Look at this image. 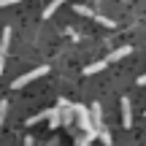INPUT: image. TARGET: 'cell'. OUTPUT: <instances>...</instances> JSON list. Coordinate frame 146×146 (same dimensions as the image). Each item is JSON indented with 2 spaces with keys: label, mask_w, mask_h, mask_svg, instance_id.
Segmentation results:
<instances>
[{
  "label": "cell",
  "mask_w": 146,
  "mask_h": 146,
  "mask_svg": "<svg viewBox=\"0 0 146 146\" xmlns=\"http://www.w3.org/2000/svg\"><path fill=\"white\" fill-rule=\"evenodd\" d=\"M73 11H76L78 16H87V19H95V11L89 8V5H76V8H73Z\"/></svg>",
  "instance_id": "obj_9"
},
{
  "label": "cell",
  "mask_w": 146,
  "mask_h": 146,
  "mask_svg": "<svg viewBox=\"0 0 146 146\" xmlns=\"http://www.w3.org/2000/svg\"><path fill=\"white\" fill-rule=\"evenodd\" d=\"M130 52H133V46H119V49H114V52H111L106 60H108V65H111V62H116V60H125Z\"/></svg>",
  "instance_id": "obj_4"
},
{
  "label": "cell",
  "mask_w": 146,
  "mask_h": 146,
  "mask_svg": "<svg viewBox=\"0 0 146 146\" xmlns=\"http://www.w3.org/2000/svg\"><path fill=\"white\" fill-rule=\"evenodd\" d=\"M119 106H122V125H125V130H130L133 127V103H130V98H122L119 100Z\"/></svg>",
  "instance_id": "obj_2"
},
{
  "label": "cell",
  "mask_w": 146,
  "mask_h": 146,
  "mask_svg": "<svg viewBox=\"0 0 146 146\" xmlns=\"http://www.w3.org/2000/svg\"><path fill=\"white\" fill-rule=\"evenodd\" d=\"M98 138H100V141H103L106 146H111V133H108V127H100V130H98Z\"/></svg>",
  "instance_id": "obj_10"
},
{
  "label": "cell",
  "mask_w": 146,
  "mask_h": 146,
  "mask_svg": "<svg viewBox=\"0 0 146 146\" xmlns=\"http://www.w3.org/2000/svg\"><path fill=\"white\" fill-rule=\"evenodd\" d=\"M89 116H92V127L100 130V127H103V106H100V103L89 106Z\"/></svg>",
  "instance_id": "obj_3"
},
{
  "label": "cell",
  "mask_w": 146,
  "mask_h": 146,
  "mask_svg": "<svg viewBox=\"0 0 146 146\" xmlns=\"http://www.w3.org/2000/svg\"><path fill=\"white\" fill-rule=\"evenodd\" d=\"M106 68H108V60L92 62V65H87V68H84V76H95V73H100V70H106Z\"/></svg>",
  "instance_id": "obj_6"
},
{
  "label": "cell",
  "mask_w": 146,
  "mask_h": 146,
  "mask_svg": "<svg viewBox=\"0 0 146 146\" xmlns=\"http://www.w3.org/2000/svg\"><path fill=\"white\" fill-rule=\"evenodd\" d=\"M95 22H98V25H106V27H114V25H116L114 19H108V16H100V14H95Z\"/></svg>",
  "instance_id": "obj_12"
},
{
  "label": "cell",
  "mask_w": 146,
  "mask_h": 146,
  "mask_svg": "<svg viewBox=\"0 0 146 146\" xmlns=\"http://www.w3.org/2000/svg\"><path fill=\"white\" fill-rule=\"evenodd\" d=\"M65 3H68V0H52V3L46 5V11H43V19H52V16H54V11H57L60 5H65Z\"/></svg>",
  "instance_id": "obj_8"
},
{
  "label": "cell",
  "mask_w": 146,
  "mask_h": 146,
  "mask_svg": "<svg viewBox=\"0 0 146 146\" xmlns=\"http://www.w3.org/2000/svg\"><path fill=\"white\" fill-rule=\"evenodd\" d=\"M8 46H11V27H5L3 35H0V54H3V57H5V52H8Z\"/></svg>",
  "instance_id": "obj_7"
},
{
  "label": "cell",
  "mask_w": 146,
  "mask_h": 146,
  "mask_svg": "<svg viewBox=\"0 0 146 146\" xmlns=\"http://www.w3.org/2000/svg\"><path fill=\"white\" fill-rule=\"evenodd\" d=\"M14 3H19V0H0V5H14Z\"/></svg>",
  "instance_id": "obj_15"
},
{
  "label": "cell",
  "mask_w": 146,
  "mask_h": 146,
  "mask_svg": "<svg viewBox=\"0 0 146 146\" xmlns=\"http://www.w3.org/2000/svg\"><path fill=\"white\" fill-rule=\"evenodd\" d=\"M138 87H146V73H143V76H138Z\"/></svg>",
  "instance_id": "obj_14"
},
{
  "label": "cell",
  "mask_w": 146,
  "mask_h": 146,
  "mask_svg": "<svg viewBox=\"0 0 146 146\" xmlns=\"http://www.w3.org/2000/svg\"><path fill=\"white\" fill-rule=\"evenodd\" d=\"M5 114H8V100H0V130H3V122H5Z\"/></svg>",
  "instance_id": "obj_11"
},
{
  "label": "cell",
  "mask_w": 146,
  "mask_h": 146,
  "mask_svg": "<svg viewBox=\"0 0 146 146\" xmlns=\"http://www.w3.org/2000/svg\"><path fill=\"white\" fill-rule=\"evenodd\" d=\"M3 62H5V57H3V54H0V73H3V68H5Z\"/></svg>",
  "instance_id": "obj_16"
},
{
  "label": "cell",
  "mask_w": 146,
  "mask_h": 146,
  "mask_svg": "<svg viewBox=\"0 0 146 146\" xmlns=\"http://www.w3.org/2000/svg\"><path fill=\"white\" fill-rule=\"evenodd\" d=\"M49 73V65H38L35 70H30V73H25V76H19V78H14L11 81V89H19V87H25V84H30V81H35V78H41V76H46Z\"/></svg>",
  "instance_id": "obj_1"
},
{
  "label": "cell",
  "mask_w": 146,
  "mask_h": 146,
  "mask_svg": "<svg viewBox=\"0 0 146 146\" xmlns=\"http://www.w3.org/2000/svg\"><path fill=\"white\" fill-rule=\"evenodd\" d=\"M46 122H49V127H52V130H57V127L62 125V114H60V108H49Z\"/></svg>",
  "instance_id": "obj_5"
},
{
  "label": "cell",
  "mask_w": 146,
  "mask_h": 146,
  "mask_svg": "<svg viewBox=\"0 0 146 146\" xmlns=\"http://www.w3.org/2000/svg\"><path fill=\"white\" fill-rule=\"evenodd\" d=\"M78 146H89V141H81V143H78Z\"/></svg>",
  "instance_id": "obj_17"
},
{
  "label": "cell",
  "mask_w": 146,
  "mask_h": 146,
  "mask_svg": "<svg viewBox=\"0 0 146 146\" xmlns=\"http://www.w3.org/2000/svg\"><path fill=\"white\" fill-rule=\"evenodd\" d=\"M46 116H49V108H46V111H41V114H35V116H30V119H27V125H38V122L46 119Z\"/></svg>",
  "instance_id": "obj_13"
}]
</instances>
